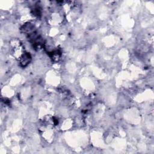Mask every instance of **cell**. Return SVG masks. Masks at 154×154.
Masks as SVG:
<instances>
[{"label": "cell", "mask_w": 154, "mask_h": 154, "mask_svg": "<svg viewBox=\"0 0 154 154\" xmlns=\"http://www.w3.org/2000/svg\"><path fill=\"white\" fill-rule=\"evenodd\" d=\"M11 49L12 54H13L14 57H15L19 60L25 52H24L22 44L17 40H14L11 42Z\"/></svg>", "instance_id": "6da1fadb"}]
</instances>
